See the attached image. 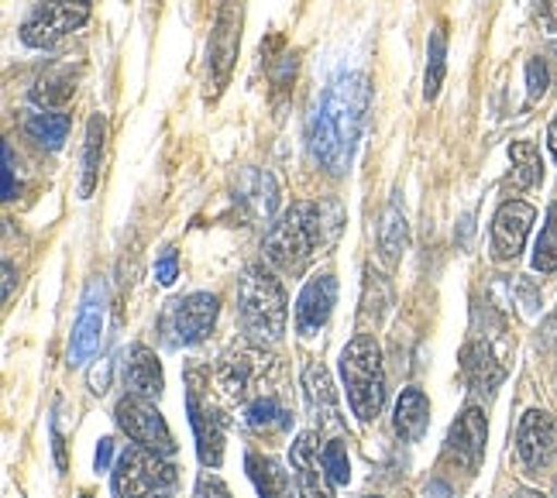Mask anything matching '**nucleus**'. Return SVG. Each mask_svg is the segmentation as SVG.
<instances>
[{
    "label": "nucleus",
    "instance_id": "f257e3e1",
    "mask_svg": "<svg viewBox=\"0 0 557 498\" xmlns=\"http://www.w3.org/2000/svg\"><path fill=\"white\" fill-rule=\"evenodd\" d=\"M372 103V86L366 73H345L337 76L324 97L307 117V148L310 159L327 172V176H345L355 159V145L361 138Z\"/></svg>",
    "mask_w": 557,
    "mask_h": 498
},
{
    "label": "nucleus",
    "instance_id": "f03ea898",
    "mask_svg": "<svg viewBox=\"0 0 557 498\" xmlns=\"http://www.w3.org/2000/svg\"><path fill=\"white\" fill-rule=\"evenodd\" d=\"M341 203H293L278 221L269 227L262 251L265 262L283 272V275H304L307 265L317 258V251H324L327 245L337 241L341 231Z\"/></svg>",
    "mask_w": 557,
    "mask_h": 498
},
{
    "label": "nucleus",
    "instance_id": "7ed1b4c3",
    "mask_svg": "<svg viewBox=\"0 0 557 498\" xmlns=\"http://www.w3.org/2000/svg\"><path fill=\"white\" fill-rule=\"evenodd\" d=\"M238 320L248 344L265 348V344L283 340L289 320V299L272 265L259 262L245 269L238 283Z\"/></svg>",
    "mask_w": 557,
    "mask_h": 498
},
{
    "label": "nucleus",
    "instance_id": "20e7f679",
    "mask_svg": "<svg viewBox=\"0 0 557 498\" xmlns=\"http://www.w3.org/2000/svg\"><path fill=\"white\" fill-rule=\"evenodd\" d=\"M341 382L361 423H372L385 402V368L372 334H358L341 351Z\"/></svg>",
    "mask_w": 557,
    "mask_h": 498
},
{
    "label": "nucleus",
    "instance_id": "39448f33",
    "mask_svg": "<svg viewBox=\"0 0 557 498\" xmlns=\"http://www.w3.org/2000/svg\"><path fill=\"white\" fill-rule=\"evenodd\" d=\"M180 474L162 453L145 447H127L114 464V491L117 498H165L176 488Z\"/></svg>",
    "mask_w": 557,
    "mask_h": 498
},
{
    "label": "nucleus",
    "instance_id": "423d86ee",
    "mask_svg": "<svg viewBox=\"0 0 557 498\" xmlns=\"http://www.w3.org/2000/svg\"><path fill=\"white\" fill-rule=\"evenodd\" d=\"M221 313V299L213 292H189L183 299H173L162 310L159 334L169 348H193V344L207 340Z\"/></svg>",
    "mask_w": 557,
    "mask_h": 498
},
{
    "label": "nucleus",
    "instance_id": "0eeeda50",
    "mask_svg": "<svg viewBox=\"0 0 557 498\" xmlns=\"http://www.w3.org/2000/svg\"><path fill=\"white\" fill-rule=\"evenodd\" d=\"M90 21V0H41L21 25V41L28 49H52Z\"/></svg>",
    "mask_w": 557,
    "mask_h": 498
},
{
    "label": "nucleus",
    "instance_id": "6e6552de",
    "mask_svg": "<svg viewBox=\"0 0 557 498\" xmlns=\"http://www.w3.org/2000/svg\"><path fill=\"white\" fill-rule=\"evenodd\" d=\"M114 420L127 433V440H132V444L152 450V453H162V458H173V453H176L173 433H169L159 406L152 399H141V396L127 393L114 409Z\"/></svg>",
    "mask_w": 557,
    "mask_h": 498
},
{
    "label": "nucleus",
    "instance_id": "1a4fd4ad",
    "mask_svg": "<svg viewBox=\"0 0 557 498\" xmlns=\"http://www.w3.org/2000/svg\"><path fill=\"white\" fill-rule=\"evenodd\" d=\"M238 41H242V0H224L221 14L213 21L210 46H207V86L210 97H218L234 70L238 59Z\"/></svg>",
    "mask_w": 557,
    "mask_h": 498
},
{
    "label": "nucleus",
    "instance_id": "9d476101",
    "mask_svg": "<svg viewBox=\"0 0 557 498\" xmlns=\"http://www.w3.org/2000/svg\"><path fill=\"white\" fill-rule=\"evenodd\" d=\"M293 478L299 488V498H334V482L324 468V450L313 429H304L289 447Z\"/></svg>",
    "mask_w": 557,
    "mask_h": 498
},
{
    "label": "nucleus",
    "instance_id": "9b49d317",
    "mask_svg": "<svg viewBox=\"0 0 557 498\" xmlns=\"http://www.w3.org/2000/svg\"><path fill=\"white\" fill-rule=\"evenodd\" d=\"M533 221H537V210L530 203L506 200L496 210V216H492V258H496V262H512V258H520Z\"/></svg>",
    "mask_w": 557,
    "mask_h": 498
},
{
    "label": "nucleus",
    "instance_id": "f8f14e48",
    "mask_svg": "<svg viewBox=\"0 0 557 498\" xmlns=\"http://www.w3.org/2000/svg\"><path fill=\"white\" fill-rule=\"evenodd\" d=\"M100 337H103V283H94L83 292V302H79V316L73 323V334H70V368H79L87 364L97 348H100Z\"/></svg>",
    "mask_w": 557,
    "mask_h": 498
},
{
    "label": "nucleus",
    "instance_id": "ddd939ff",
    "mask_svg": "<svg viewBox=\"0 0 557 498\" xmlns=\"http://www.w3.org/2000/svg\"><path fill=\"white\" fill-rule=\"evenodd\" d=\"M517 453L527 471H544L557 453V420L544 409H530L517 426Z\"/></svg>",
    "mask_w": 557,
    "mask_h": 498
},
{
    "label": "nucleus",
    "instance_id": "4468645a",
    "mask_svg": "<svg viewBox=\"0 0 557 498\" xmlns=\"http://www.w3.org/2000/svg\"><path fill=\"white\" fill-rule=\"evenodd\" d=\"M337 307V278L334 275H313L296 296V334L317 337L327 327V320Z\"/></svg>",
    "mask_w": 557,
    "mask_h": 498
},
{
    "label": "nucleus",
    "instance_id": "2eb2a0df",
    "mask_svg": "<svg viewBox=\"0 0 557 498\" xmlns=\"http://www.w3.org/2000/svg\"><path fill=\"white\" fill-rule=\"evenodd\" d=\"M485 440H488V423L485 413L479 406H468L465 413L455 420L451 433H447V461H455L461 471H475L482 464V453H485Z\"/></svg>",
    "mask_w": 557,
    "mask_h": 498
},
{
    "label": "nucleus",
    "instance_id": "dca6fc26",
    "mask_svg": "<svg viewBox=\"0 0 557 498\" xmlns=\"http://www.w3.org/2000/svg\"><path fill=\"white\" fill-rule=\"evenodd\" d=\"M186 409H189V426H193V437H197V453H200L203 468H221V461H224V416L210 402L200 399L197 388H189Z\"/></svg>",
    "mask_w": 557,
    "mask_h": 498
},
{
    "label": "nucleus",
    "instance_id": "f3484780",
    "mask_svg": "<svg viewBox=\"0 0 557 498\" xmlns=\"http://www.w3.org/2000/svg\"><path fill=\"white\" fill-rule=\"evenodd\" d=\"M262 375V351H259V344L255 348H248V344H242V348H231L221 364H218V385H221V393L227 399H245L251 393V385L255 378Z\"/></svg>",
    "mask_w": 557,
    "mask_h": 498
},
{
    "label": "nucleus",
    "instance_id": "a211bd4d",
    "mask_svg": "<svg viewBox=\"0 0 557 498\" xmlns=\"http://www.w3.org/2000/svg\"><path fill=\"white\" fill-rule=\"evenodd\" d=\"M461 372H465V382H468L471 393L492 396L506 378V364L496 358L488 340L475 337V340H468L465 351H461Z\"/></svg>",
    "mask_w": 557,
    "mask_h": 498
},
{
    "label": "nucleus",
    "instance_id": "6ab92c4d",
    "mask_svg": "<svg viewBox=\"0 0 557 498\" xmlns=\"http://www.w3.org/2000/svg\"><path fill=\"white\" fill-rule=\"evenodd\" d=\"M124 388L132 396H141V399H159L162 388H165V378H162V364L156 358L152 348H145V344H135L132 351L124 358Z\"/></svg>",
    "mask_w": 557,
    "mask_h": 498
},
{
    "label": "nucleus",
    "instance_id": "aec40b11",
    "mask_svg": "<svg viewBox=\"0 0 557 498\" xmlns=\"http://www.w3.org/2000/svg\"><path fill=\"white\" fill-rule=\"evenodd\" d=\"M426 426H431V402L420 393L417 385L403 388L399 399H396V409H393V429L403 444H417Z\"/></svg>",
    "mask_w": 557,
    "mask_h": 498
},
{
    "label": "nucleus",
    "instance_id": "412c9836",
    "mask_svg": "<svg viewBox=\"0 0 557 498\" xmlns=\"http://www.w3.org/2000/svg\"><path fill=\"white\" fill-rule=\"evenodd\" d=\"M245 471H248L255 491H259V498H293L296 495V488H293L296 478H289V471L275 458H269V453L248 450L245 453Z\"/></svg>",
    "mask_w": 557,
    "mask_h": 498
},
{
    "label": "nucleus",
    "instance_id": "4be33fe9",
    "mask_svg": "<svg viewBox=\"0 0 557 498\" xmlns=\"http://www.w3.org/2000/svg\"><path fill=\"white\" fill-rule=\"evenodd\" d=\"M304 396H307V406L310 413L327 423V426H337L341 423V409H337V393H334V382H331V372L320 361H310L304 368Z\"/></svg>",
    "mask_w": 557,
    "mask_h": 498
},
{
    "label": "nucleus",
    "instance_id": "5701e85b",
    "mask_svg": "<svg viewBox=\"0 0 557 498\" xmlns=\"http://www.w3.org/2000/svg\"><path fill=\"white\" fill-rule=\"evenodd\" d=\"M375 245H379V258L385 269H396L399 258L410 245V224H406V213L399 210V203L393 200L389 207L382 210L379 216V234H375Z\"/></svg>",
    "mask_w": 557,
    "mask_h": 498
},
{
    "label": "nucleus",
    "instance_id": "b1692460",
    "mask_svg": "<svg viewBox=\"0 0 557 498\" xmlns=\"http://www.w3.org/2000/svg\"><path fill=\"white\" fill-rule=\"evenodd\" d=\"M103 138H107V121L103 114H94L87 124V141H83V179H79V197L90 200L100 183V162H103Z\"/></svg>",
    "mask_w": 557,
    "mask_h": 498
},
{
    "label": "nucleus",
    "instance_id": "393cba45",
    "mask_svg": "<svg viewBox=\"0 0 557 498\" xmlns=\"http://www.w3.org/2000/svg\"><path fill=\"white\" fill-rule=\"evenodd\" d=\"M76 94V76L70 66H55L32 86V103H38L41 111H55V107L70 103Z\"/></svg>",
    "mask_w": 557,
    "mask_h": 498
},
{
    "label": "nucleus",
    "instance_id": "a878e982",
    "mask_svg": "<svg viewBox=\"0 0 557 498\" xmlns=\"http://www.w3.org/2000/svg\"><path fill=\"white\" fill-rule=\"evenodd\" d=\"M509 159H512V176H509L512 189H533L544 183V159L533 141H512Z\"/></svg>",
    "mask_w": 557,
    "mask_h": 498
},
{
    "label": "nucleus",
    "instance_id": "bb28decb",
    "mask_svg": "<svg viewBox=\"0 0 557 498\" xmlns=\"http://www.w3.org/2000/svg\"><path fill=\"white\" fill-rule=\"evenodd\" d=\"M238 203H245V207H251V216L255 221H269L272 216V210H275V203H278V189H275V179L269 176V172H248V176L242 179V186H238Z\"/></svg>",
    "mask_w": 557,
    "mask_h": 498
},
{
    "label": "nucleus",
    "instance_id": "cd10ccee",
    "mask_svg": "<svg viewBox=\"0 0 557 498\" xmlns=\"http://www.w3.org/2000/svg\"><path fill=\"white\" fill-rule=\"evenodd\" d=\"M245 423L255 429V433H286L293 426V413L278 402L275 396H259L251 399L248 409H245Z\"/></svg>",
    "mask_w": 557,
    "mask_h": 498
},
{
    "label": "nucleus",
    "instance_id": "c85d7f7f",
    "mask_svg": "<svg viewBox=\"0 0 557 498\" xmlns=\"http://www.w3.org/2000/svg\"><path fill=\"white\" fill-rule=\"evenodd\" d=\"M25 132H28V138L38 141L41 148L59 151L62 141H66V135H70V114H62V111H38V114H28Z\"/></svg>",
    "mask_w": 557,
    "mask_h": 498
},
{
    "label": "nucleus",
    "instance_id": "c756f323",
    "mask_svg": "<svg viewBox=\"0 0 557 498\" xmlns=\"http://www.w3.org/2000/svg\"><path fill=\"white\" fill-rule=\"evenodd\" d=\"M447 73V35L444 28H434L426 38V76H423V100H437L441 83Z\"/></svg>",
    "mask_w": 557,
    "mask_h": 498
},
{
    "label": "nucleus",
    "instance_id": "7c9ffc66",
    "mask_svg": "<svg viewBox=\"0 0 557 498\" xmlns=\"http://www.w3.org/2000/svg\"><path fill=\"white\" fill-rule=\"evenodd\" d=\"M533 269L544 272V275L557 272V200L550 203L547 224L537 237V245H533Z\"/></svg>",
    "mask_w": 557,
    "mask_h": 498
},
{
    "label": "nucleus",
    "instance_id": "2f4dec72",
    "mask_svg": "<svg viewBox=\"0 0 557 498\" xmlns=\"http://www.w3.org/2000/svg\"><path fill=\"white\" fill-rule=\"evenodd\" d=\"M324 468H327L334 485H348L351 482V458H348L345 440H331L324 447Z\"/></svg>",
    "mask_w": 557,
    "mask_h": 498
},
{
    "label": "nucleus",
    "instance_id": "473e14b6",
    "mask_svg": "<svg viewBox=\"0 0 557 498\" xmlns=\"http://www.w3.org/2000/svg\"><path fill=\"white\" fill-rule=\"evenodd\" d=\"M547 86H550V66H547V59L533 55L527 62V103H537L547 94Z\"/></svg>",
    "mask_w": 557,
    "mask_h": 498
},
{
    "label": "nucleus",
    "instance_id": "72a5a7b5",
    "mask_svg": "<svg viewBox=\"0 0 557 498\" xmlns=\"http://www.w3.org/2000/svg\"><path fill=\"white\" fill-rule=\"evenodd\" d=\"M512 292H517V302L523 307V316H537L541 310V289L530 283V278H517L512 283Z\"/></svg>",
    "mask_w": 557,
    "mask_h": 498
},
{
    "label": "nucleus",
    "instance_id": "f704fd0d",
    "mask_svg": "<svg viewBox=\"0 0 557 498\" xmlns=\"http://www.w3.org/2000/svg\"><path fill=\"white\" fill-rule=\"evenodd\" d=\"M197 498H231V488L207 468L197 478Z\"/></svg>",
    "mask_w": 557,
    "mask_h": 498
},
{
    "label": "nucleus",
    "instance_id": "c9c22d12",
    "mask_svg": "<svg viewBox=\"0 0 557 498\" xmlns=\"http://www.w3.org/2000/svg\"><path fill=\"white\" fill-rule=\"evenodd\" d=\"M111 372H114V361H111V358H100L97 368L90 372V393L103 396V393H107V385H111Z\"/></svg>",
    "mask_w": 557,
    "mask_h": 498
},
{
    "label": "nucleus",
    "instance_id": "e433bc0d",
    "mask_svg": "<svg viewBox=\"0 0 557 498\" xmlns=\"http://www.w3.org/2000/svg\"><path fill=\"white\" fill-rule=\"evenodd\" d=\"M156 278L162 286H173L176 283V251L173 248H165L162 258L156 262Z\"/></svg>",
    "mask_w": 557,
    "mask_h": 498
},
{
    "label": "nucleus",
    "instance_id": "4c0bfd02",
    "mask_svg": "<svg viewBox=\"0 0 557 498\" xmlns=\"http://www.w3.org/2000/svg\"><path fill=\"white\" fill-rule=\"evenodd\" d=\"M537 344L544 351H550V354H557V307H554V313L541 323V331H537Z\"/></svg>",
    "mask_w": 557,
    "mask_h": 498
},
{
    "label": "nucleus",
    "instance_id": "58836bf2",
    "mask_svg": "<svg viewBox=\"0 0 557 498\" xmlns=\"http://www.w3.org/2000/svg\"><path fill=\"white\" fill-rule=\"evenodd\" d=\"M111 461H114V440H111V437H103V440L97 444V458H94V464H97V471H111Z\"/></svg>",
    "mask_w": 557,
    "mask_h": 498
},
{
    "label": "nucleus",
    "instance_id": "ea45409f",
    "mask_svg": "<svg viewBox=\"0 0 557 498\" xmlns=\"http://www.w3.org/2000/svg\"><path fill=\"white\" fill-rule=\"evenodd\" d=\"M52 453H55L59 474H66V444H62V433H59V423L55 420H52Z\"/></svg>",
    "mask_w": 557,
    "mask_h": 498
},
{
    "label": "nucleus",
    "instance_id": "a19ab883",
    "mask_svg": "<svg viewBox=\"0 0 557 498\" xmlns=\"http://www.w3.org/2000/svg\"><path fill=\"white\" fill-rule=\"evenodd\" d=\"M4 200H14V151L4 145Z\"/></svg>",
    "mask_w": 557,
    "mask_h": 498
},
{
    "label": "nucleus",
    "instance_id": "79ce46f5",
    "mask_svg": "<svg viewBox=\"0 0 557 498\" xmlns=\"http://www.w3.org/2000/svg\"><path fill=\"white\" fill-rule=\"evenodd\" d=\"M537 14L550 32H557V0H537Z\"/></svg>",
    "mask_w": 557,
    "mask_h": 498
},
{
    "label": "nucleus",
    "instance_id": "37998d69",
    "mask_svg": "<svg viewBox=\"0 0 557 498\" xmlns=\"http://www.w3.org/2000/svg\"><path fill=\"white\" fill-rule=\"evenodd\" d=\"M14 283H17V275H14V262H8V258H4V302L14 296Z\"/></svg>",
    "mask_w": 557,
    "mask_h": 498
},
{
    "label": "nucleus",
    "instance_id": "c03bdc74",
    "mask_svg": "<svg viewBox=\"0 0 557 498\" xmlns=\"http://www.w3.org/2000/svg\"><path fill=\"white\" fill-rule=\"evenodd\" d=\"M426 498H451V485H447V482H431V488H426Z\"/></svg>",
    "mask_w": 557,
    "mask_h": 498
},
{
    "label": "nucleus",
    "instance_id": "a18cd8bd",
    "mask_svg": "<svg viewBox=\"0 0 557 498\" xmlns=\"http://www.w3.org/2000/svg\"><path fill=\"white\" fill-rule=\"evenodd\" d=\"M547 148H550V155H554V162H557V114H554V121H550V127H547Z\"/></svg>",
    "mask_w": 557,
    "mask_h": 498
},
{
    "label": "nucleus",
    "instance_id": "49530a36",
    "mask_svg": "<svg viewBox=\"0 0 557 498\" xmlns=\"http://www.w3.org/2000/svg\"><path fill=\"white\" fill-rule=\"evenodd\" d=\"M547 66H550V76L557 79V41H554V46H547Z\"/></svg>",
    "mask_w": 557,
    "mask_h": 498
},
{
    "label": "nucleus",
    "instance_id": "de8ad7c7",
    "mask_svg": "<svg viewBox=\"0 0 557 498\" xmlns=\"http://www.w3.org/2000/svg\"><path fill=\"white\" fill-rule=\"evenodd\" d=\"M509 498H547V495H541V491H533V488H517Z\"/></svg>",
    "mask_w": 557,
    "mask_h": 498
},
{
    "label": "nucleus",
    "instance_id": "09e8293b",
    "mask_svg": "<svg viewBox=\"0 0 557 498\" xmlns=\"http://www.w3.org/2000/svg\"><path fill=\"white\" fill-rule=\"evenodd\" d=\"M79 498H94V495L90 491H79Z\"/></svg>",
    "mask_w": 557,
    "mask_h": 498
},
{
    "label": "nucleus",
    "instance_id": "8fccbe9b",
    "mask_svg": "<svg viewBox=\"0 0 557 498\" xmlns=\"http://www.w3.org/2000/svg\"><path fill=\"white\" fill-rule=\"evenodd\" d=\"M361 498H379V495H361Z\"/></svg>",
    "mask_w": 557,
    "mask_h": 498
},
{
    "label": "nucleus",
    "instance_id": "3c124183",
    "mask_svg": "<svg viewBox=\"0 0 557 498\" xmlns=\"http://www.w3.org/2000/svg\"><path fill=\"white\" fill-rule=\"evenodd\" d=\"M554 498H557V488H554Z\"/></svg>",
    "mask_w": 557,
    "mask_h": 498
}]
</instances>
